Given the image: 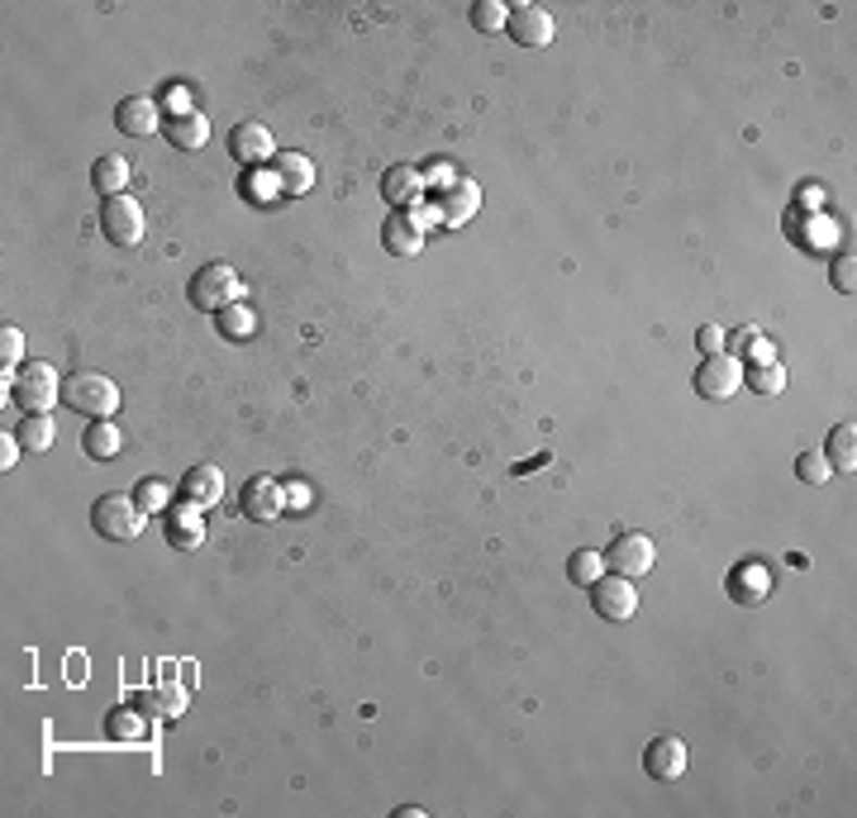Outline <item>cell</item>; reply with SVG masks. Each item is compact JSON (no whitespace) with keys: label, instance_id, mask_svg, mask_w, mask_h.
I'll return each mask as SVG.
<instances>
[{"label":"cell","instance_id":"cell-1","mask_svg":"<svg viewBox=\"0 0 857 818\" xmlns=\"http://www.w3.org/2000/svg\"><path fill=\"white\" fill-rule=\"evenodd\" d=\"M62 400H67V410L86 414V419H110L120 410V386L105 372H72L62 381Z\"/></svg>","mask_w":857,"mask_h":818},{"label":"cell","instance_id":"cell-2","mask_svg":"<svg viewBox=\"0 0 857 818\" xmlns=\"http://www.w3.org/2000/svg\"><path fill=\"white\" fill-rule=\"evenodd\" d=\"M186 295H191V305H196V310L220 314L224 305H234V300L244 295V281H238V272L229 267V262H210V267H200V272L191 276Z\"/></svg>","mask_w":857,"mask_h":818},{"label":"cell","instance_id":"cell-3","mask_svg":"<svg viewBox=\"0 0 857 818\" xmlns=\"http://www.w3.org/2000/svg\"><path fill=\"white\" fill-rule=\"evenodd\" d=\"M91 528L110 543H134L144 533V509L129 495H100L91 505Z\"/></svg>","mask_w":857,"mask_h":818},{"label":"cell","instance_id":"cell-4","mask_svg":"<svg viewBox=\"0 0 857 818\" xmlns=\"http://www.w3.org/2000/svg\"><path fill=\"white\" fill-rule=\"evenodd\" d=\"M10 395H15L20 410L48 414V410H53V400L62 395V381H58V372L48 367V362H24V367L15 372V386H10Z\"/></svg>","mask_w":857,"mask_h":818},{"label":"cell","instance_id":"cell-5","mask_svg":"<svg viewBox=\"0 0 857 818\" xmlns=\"http://www.w3.org/2000/svg\"><path fill=\"white\" fill-rule=\"evenodd\" d=\"M100 229H105V238L115 248H138L144 243V229H148V219H144V205L124 191V196H110L105 200V210H100Z\"/></svg>","mask_w":857,"mask_h":818},{"label":"cell","instance_id":"cell-6","mask_svg":"<svg viewBox=\"0 0 857 818\" xmlns=\"http://www.w3.org/2000/svg\"><path fill=\"white\" fill-rule=\"evenodd\" d=\"M591 604H596L600 619L624 624V619H634V614H638V590H634V581H629V576L605 571L600 581L591 586Z\"/></svg>","mask_w":857,"mask_h":818},{"label":"cell","instance_id":"cell-7","mask_svg":"<svg viewBox=\"0 0 857 818\" xmlns=\"http://www.w3.org/2000/svg\"><path fill=\"white\" fill-rule=\"evenodd\" d=\"M653 562H658V552H653L648 533H614L610 552H605V571L629 576V581L643 576V571H653Z\"/></svg>","mask_w":857,"mask_h":818},{"label":"cell","instance_id":"cell-8","mask_svg":"<svg viewBox=\"0 0 857 818\" xmlns=\"http://www.w3.org/2000/svg\"><path fill=\"white\" fill-rule=\"evenodd\" d=\"M743 386V362L729 352H715L696 367V395L700 400H734V390Z\"/></svg>","mask_w":857,"mask_h":818},{"label":"cell","instance_id":"cell-9","mask_svg":"<svg viewBox=\"0 0 857 818\" xmlns=\"http://www.w3.org/2000/svg\"><path fill=\"white\" fill-rule=\"evenodd\" d=\"M238 509L253 524H276L286 509V486L276 481V476H253V481L244 486V495H238Z\"/></svg>","mask_w":857,"mask_h":818},{"label":"cell","instance_id":"cell-10","mask_svg":"<svg viewBox=\"0 0 857 818\" xmlns=\"http://www.w3.org/2000/svg\"><path fill=\"white\" fill-rule=\"evenodd\" d=\"M506 34L520 48H544L552 43V15L544 5H534V0H524V5H510V20H506Z\"/></svg>","mask_w":857,"mask_h":818},{"label":"cell","instance_id":"cell-11","mask_svg":"<svg viewBox=\"0 0 857 818\" xmlns=\"http://www.w3.org/2000/svg\"><path fill=\"white\" fill-rule=\"evenodd\" d=\"M229 153H234L238 162H248V167H258V162H272V158H276L272 129H268V124H258V119L234 124V134H229Z\"/></svg>","mask_w":857,"mask_h":818},{"label":"cell","instance_id":"cell-12","mask_svg":"<svg viewBox=\"0 0 857 818\" xmlns=\"http://www.w3.org/2000/svg\"><path fill=\"white\" fill-rule=\"evenodd\" d=\"M786 234L796 238V248H805V253H834L839 243V224L829 215H791Z\"/></svg>","mask_w":857,"mask_h":818},{"label":"cell","instance_id":"cell-13","mask_svg":"<svg viewBox=\"0 0 857 818\" xmlns=\"http://www.w3.org/2000/svg\"><path fill=\"white\" fill-rule=\"evenodd\" d=\"M643 771L653 780H682L686 776V742L682 738H653L643 752Z\"/></svg>","mask_w":857,"mask_h":818},{"label":"cell","instance_id":"cell-14","mask_svg":"<svg viewBox=\"0 0 857 818\" xmlns=\"http://www.w3.org/2000/svg\"><path fill=\"white\" fill-rule=\"evenodd\" d=\"M438 210H444L448 229H462V224L476 219V210H482V186H476L472 176H458V181H448V191H444V200H438Z\"/></svg>","mask_w":857,"mask_h":818},{"label":"cell","instance_id":"cell-15","mask_svg":"<svg viewBox=\"0 0 857 818\" xmlns=\"http://www.w3.org/2000/svg\"><path fill=\"white\" fill-rule=\"evenodd\" d=\"M162 524H167V543L191 552L206 543V519H200V505H191V500H182V505H172L167 514H162Z\"/></svg>","mask_w":857,"mask_h":818},{"label":"cell","instance_id":"cell-16","mask_svg":"<svg viewBox=\"0 0 857 818\" xmlns=\"http://www.w3.org/2000/svg\"><path fill=\"white\" fill-rule=\"evenodd\" d=\"M115 129L129 134V138H153L162 129V115H158V100L148 96H129L124 105L115 110Z\"/></svg>","mask_w":857,"mask_h":818},{"label":"cell","instance_id":"cell-17","mask_svg":"<svg viewBox=\"0 0 857 818\" xmlns=\"http://www.w3.org/2000/svg\"><path fill=\"white\" fill-rule=\"evenodd\" d=\"M272 176H276V191L282 196H306L310 186H314V162L306 158V153H276L272 158Z\"/></svg>","mask_w":857,"mask_h":818},{"label":"cell","instance_id":"cell-18","mask_svg":"<svg viewBox=\"0 0 857 818\" xmlns=\"http://www.w3.org/2000/svg\"><path fill=\"white\" fill-rule=\"evenodd\" d=\"M182 500H191V505H200V509L220 505V500H224V471L214 467V462L191 467V471H186V481H182Z\"/></svg>","mask_w":857,"mask_h":818},{"label":"cell","instance_id":"cell-19","mask_svg":"<svg viewBox=\"0 0 857 818\" xmlns=\"http://www.w3.org/2000/svg\"><path fill=\"white\" fill-rule=\"evenodd\" d=\"M729 595L738 604H762L772 595V571L762 562H743L738 571H729Z\"/></svg>","mask_w":857,"mask_h":818},{"label":"cell","instance_id":"cell-20","mask_svg":"<svg viewBox=\"0 0 857 818\" xmlns=\"http://www.w3.org/2000/svg\"><path fill=\"white\" fill-rule=\"evenodd\" d=\"M134 704H138V709H148L153 719H182V714H186V685L162 681L153 690H138Z\"/></svg>","mask_w":857,"mask_h":818},{"label":"cell","instance_id":"cell-21","mask_svg":"<svg viewBox=\"0 0 857 818\" xmlns=\"http://www.w3.org/2000/svg\"><path fill=\"white\" fill-rule=\"evenodd\" d=\"M210 138V119L200 110H182V115L167 119V143H176L182 153H200Z\"/></svg>","mask_w":857,"mask_h":818},{"label":"cell","instance_id":"cell-22","mask_svg":"<svg viewBox=\"0 0 857 818\" xmlns=\"http://www.w3.org/2000/svg\"><path fill=\"white\" fill-rule=\"evenodd\" d=\"M382 243L390 248V257H420V248H424V229L414 224V215H396V219H386Z\"/></svg>","mask_w":857,"mask_h":818},{"label":"cell","instance_id":"cell-23","mask_svg":"<svg viewBox=\"0 0 857 818\" xmlns=\"http://www.w3.org/2000/svg\"><path fill=\"white\" fill-rule=\"evenodd\" d=\"M382 196H386V205H410V200H420V196H424V176H420V167H410V162L390 167V172L382 176Z\"/></svg>","mask_w":857,"mask_h":818},{"label":"cell","instance_id":"cell-24","mask_svg":"<svg viewBox=\"0 0 857 818\" xmlns=\"http://www.w3.org/2000/svg\"><path fill=\"white\" fill-rule=\"evenodd\" d=\"M214 324H220V334L229 338V343H244V338L258 334V314H253V305H244V300L224 305L220 314H214Z\"/></svg>","mask_w":857,"mask_h":818},{"label":"cell","instance_id":"cell-25","mask_svg":"<svg viewBox=\"0 0 857 818\" xmlns=\"http://www.w3.org/2000/svg\"><path fill=\"white\" fill-rule=\"evenodd\" d=\"M82 448H86V457H96V462H110V457H120V448H124V438H120V429L110 419H91V429L82 433Z\"/></svg>","mask_w":857,"mask_h":818},{"label":"cell","instance_id":"cell-26","mask_svg":"<svg viewBox=\"0 0 857 818\" xmlns=\"http://www.w3.org/2000/svg\"><path fill=\"white\" fill-rule=\"evenodd\" d=\"M91 186H96V191L105 196V200H110V196H124V186H129V162L115 158V153H110V158H96Z\"/></svg>","mask_w":857,"mask_h":818},{"label":"cell","instance_id":"cell-27","mask_svg":"<svg viewBox=\"0 0 857 818\" xmlns=\"http://www.w3.org/2000/svg\"><path fill=\"white\" fill-rule=\"evenodd\" d=\"M829 467L834 471H853L857 467V424L848 419V424H839L834 433H829Z\"/></svg>","mask_w":857,"mask_h":818},{"label":"cell","instance_id":"cell-28","mask_svg":"<svg viewBox=\"0 0 857 818\" xmlns=\"http://www.w3.org/2000/svg\"><path fill=\"white\" fill-rule=\"evenodd\" d=\"M53 438H58V429H53V419H48V414H24L15 443L24 452H48V448H53Z\"/></svg>","mask_w":857,"mask_h":818},{"label":"cell","instance_id":"cell-29","mask_svg":"<svg viewBox=\"0 0 857 818\" xmlns=\"http://www.w3.org/2000/svg\"><path fill=\"white\" fill-rule=\"evenodd\" d=\"M743 386H753L758 395H781L786 390V367L781 362H753V367H743Z\"/></svg>","mask_w":857,"mask_h":818},{"label":"cell","instance_id":"cell-30","mask_svg":"<svg viewBox=\"0 0 857 818\" xmlns=\"http://www.w3.org/2000/svg\"><path fill=\"white\" fill-rule=\"evenodd\" d=\"M724 352H729V357H738V362H743V352H748L753 362H777V357H772V348H767V334L758 329V324L738 329V334H734V343H729Z\"/></svg>","mask_w":857,"mask_h":818},{"label":"cell","instance_id":"cell-31","mask_svg":"<svg viewBox=\"0 0 857 818\" xmlns=\"http://www.w3.org/2000/svg\"><path fill=\"white\" fill-rule=\"evenodd\" d=\"M567 576H572L576 586H596L600 576H605V552H591V548L572 552V562H567Z\"/></svg>","mask_w":857,"mask_h":818},{"label":"cell","instance_id":"cell-32","mask_svg":"<svg viewBox=\"0 0 857 818\" xmlns=\"http://www.w3.org/2000/svg\"><path fill=\"white\" fill-rule=\"evenodd\" d=\"M144 733H148V728H144V719H138L134 709H124V704H120V709H110V719H105V738L110 742H138Z\"/></svg>","mask_w":857,"mask_h":818},{"label":"cell","instance_id":"cell-33","mask_svg":"<svg viewBox=\"0 0 857 818\" xmlns=\"http://www.w3.org/2000/svg\"><path fill=\"white\" fill-rule=\"evenodd\" d=\"M138 509H144V514H167L172 505H167V500H172V486L167 481H162V476H148V481H138Z\"/></svg>","mask_w":857,"mask_h":818},{"label":"cell","instance_id":"cell-34","mask_svg":"<svg viewBox=\"0 0 857 818\" xmlns=\"http://www.w3.org/2000/svg\"><path fill=\"white\" fill-rule=\"evenodd\" d=\"M506 20H510V10L500 5V0H476L472 5V29H482V34H506Z\"/></svg>","mask_w":857,"mask_h":818},{"label":"cell","instance_id":"cell-35","mask_svg":"<svg viewBox=\"0 0 857 818\" xmlns=\"http://www.w3.org/2000/svg\"><path fill=\"white\" fill-rule=\"evenodd\" d=\"M796 476H800L805 486H824L829 476H834V467H829L824 452H800V457H796Z\"/></svg>","mask_w":857,"mask_h":818},{"label":"cell","instance_id":"cell-36","mask_svg":"<svg viewBox=\"0 0 857 818\" xmlns=\"http://www.w3.org/2000/svg\"><path fill=\"white\" fill-rule=\"evenodd\" d=\"M20 357H24V334L15 329V324H5V329H0V362H5V367H15Z\"/></svg>","mask_w":857,"mask_h":818},{"label":"cell","instance_id":"cell-37","mask_svg":"<svg viewBox=\"0 0 857 818\" xmlns=\"http://www.w3.org/2000/svg\"><path fill=\"white\" fill-rule=\"evenodd\" d=\"M829 281H834V291L853 295V286H857V262H853V257H834V267H829Z\"/></svg>","mask_w":857,"mask_h":818},{"label":"cell","instance_id":"cell-38","mask_svg":"<svg viewBox=\"0 0 857 818\" xmlns=\"http://www.w3.org/2000/svg\"><path fill=\"white\" fill-rule=\"evenodd\" d=\"M696 343H700L705 357H715V352H724V348H729V334L720 329V324H705V329L696 334Z\"/></svg>","mask_w":857,"mask_h":818},{"label":"cell","instance_id":"cell-39","mask_svg":"<svg viewBox=\"0 0 857 818\" xmlns=\"http://www.w3.org/2000/svg\"><path fill=\"white\" fill-rule=\"evenodd\" d=\"M306 486H300V481H291V490H286V505H306Z\"/></svg>","mask_w":857,"mask_h":818},{"label":"cell","instance_id":"cell-40","mask_svg":"<svg viewBox=\"0 0 857 818\" xmlns=\"http://www.w3.org/2000/svg\"><path fill=\"white\" fill-rule=\"evenodd\" d=\"M15 457H20V443H10V433H5V452H0V462H5V471L15 467Z\"/></svg>","mask_w":857,"mask_h":818}]
</instances>
